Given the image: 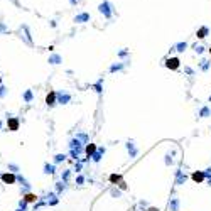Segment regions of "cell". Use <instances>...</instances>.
<instances>
[{"instance_id": "cell-1", "label": "cell", "mask_w": 211, "mask_h": 211, "mask_svg": "<svg viewBox=\"0 0 211 211\" xmlns=\"http://www.w3.org/2000/svg\"><path fill=\"white\" fill-rule=\"evenodd\" d=\"M98 10H100V14H103V17H105V19H112V17H113V14H115L113 3H112L110 0H103V2L98 5Z\"/></svg>"}, {"instance_id": "cell-2", "label": "cell", "mask_w": 211, "mask_h": 211, "mask_svg": "<svg viewBox=\"0 0 211 211\" xmlns=\"http://www.w3.org/2000/svg\"><path fill=\"white\" fill-rule=\"evenodd\" d=\"M74 22L76 24H85V22H90V14L88 12H79L74 15Z\"/></svg>"}, {"instance_id": "cell-3", "label": "cell", "mask_w": 211, "mask_h": 211, "mask_svg": "<svg viewBox=\"0 0 211 211\" xmlns=\"http://www.w3.org/2000/svg\"><path fill=\"white\" fill-rule=\"evenodd\" d=\"M208 34H210V27L208 26H201V27H198V30H196V37L198 39H204Z\"/></svg>"}, {"instance_id": "cell-4", "label": "cell", "mask_w": 211, "mask_h": 211, "mask_svg": "<svg viewBox=\"0 0 211 211\" xmlns=\"http://www.w3.org/2000/svg\"><path fill=\"white\" fill-rule=\"evenodd\" d=\"M179 64H181L179 58H169L167 61H165V66L169 68V69H177V68H179Z\"/></svg>"}, {"instance_id": "cell-5", "label": "cell", "mask_w": 211, "mask_h": 211, "mask_svg": "<svg viewBox=\"0 0 211 211\" xmlns=\"http://www.w3.org/2000/svg\"><path fill=\"white\" fill-rule=\"evenodd\" d=\"M2 181L7 182V184H12V182L15 181V177H14L12 174H3V176H2Z\"/></svg>"}, {"instance_id": "cell-6", "label": "cell", "mask_w": 211, "mask_h": 211, "mask_svg": "<svg viewBox=\"0 0 211 211\" xmlns=\"http://www.w3.org/2000/svg\"><path fill=\"white\" fill-rule=\"evenodd\" d=\"M9 127L12 130H17V127H19V122L17 120H9Z\"/></svg>"}, {"instance_id": "cell-7", "label": "cell", "mask_w": 211, "mask_h": 211, "mask_svg": "<svg viewBox=\"0 0 211 211\" xmlns=\"http://www.w3.org/2000/svg\"><path fill=\"white\" fill-rule=\"evenodd\" d=\"M186 48H188V44H186V42H179V44L176 46V49H177L179 52H182V51H184V49H186Z\"/></svg>"}, {"instance_id": "cell-8", "label": "cell", "mask_w": 211, "mask_h": 211, "mask_svg": "<svg viewBox=\"0 0 211 211\" xmlns=\"http://www.w3.org/2000/svg\"><path fill=\"white\" fill-rule=\"evenodd\" d=\"M52 101H54V93L48 95V103H52Z\"/></svg>"}, {"instance_id": "cell-9", "label": "cell", "mask_w": 211, "mask_h": 211, "mask_svg": "<svg viewBox=\"0 0 211 211\" xmlns=\"http://www.w3.org/2000/svg\"><path fill=\"white\" fill-rule=\"evenodd\" d=\"M34 199H36L34 194H27V201H34Z\"/></svg>"}, {"instance_id": "cell-10", "label": "cell", "mask_w": 211, "mask_h": 211, "mask_svg": "<svg viewBox=\"0 0 211 211\" xmlns=\"http://www.w3.org/2000/svg\"><path fill=\"white\" fill-rule=\"evenodd\" d=\"M51 61H52V63L56 64V63H58V61H59V56H52V58H51Z\"/></svg>"}, {"instance_id": "cell-11", "label": "cell", "mask_w": 211, "mask_h": 211, "mask_svg": "<svg viewBox=\"0 0 211 211\" xmlns=\"http://www.w3.org/2000/svg\"><path fill=\"white\" fill-rule=\"evenodd\" d=\"M78 2H79V0H69V3H71V5H76Z\"/></svg>"}]
</instances>
